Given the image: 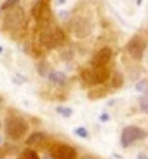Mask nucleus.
Instances as JSON below:
<instances>
[{
  "instance_id": "nucleus-1",
  "label": "nucleus",
  "mask_w": 148,
  "mask_h": 159,
  "mask_svg": "<svg viewBox=\"0 0 148 159\" xmlns=\"http://www.w3.org/2000/svg\"><path fill=\"white\" fill-rule=\"evenodd\" d=\"M28 131V122L21 117H9L7 121H5V133L12 138V140H19V138H23L26 135Z\"/></svg>"
},
{
  "instance_id": "nucleus-2",
  "label": "nucleus",
  "mask_w": 148,
  "mask_h": 159,
  "mask_svg": "<svg viewBox=\"0 0 148 159\" xmlns=\"http://www.w3.org/2000/svg\"><path fill=\"white\" fill-rule=\"evenodd\" d=\"M66 42V37L63 30L59 28H51V30H46V32H42L40 35V44L47 49H54V47H59Z\"/></svg>"
},
{
  "instance_id": "nucleus-3",
  "label": "nucleus",
  "mask_w": 148,
  "mask_h": 159,
  "mask_svg": "<svg viewBox=\"0 0 148 159\" xmlns=\"http://www.w3.org/2000/svg\"><path fill=\"white\" fill-rule=\"evenodd\" d=\"M145 136H146V131L145 129H141V128H138V126H127V128L122 129L120 143H122V147H131L134 142L143 140Z\"/></svg>"
},
{
  "instance_id": "nucleus-4",
  "label": "nucleus",
  "mask_w": 148,
  "mask_h": 159,
  "mask_svg": "<svg viewBox=\"0 0 148 159\" xmlns=\"http://www.w3.org/2000/svg\"><path fill=\"white\" fill-rule=\"evenodd\" d=\"M145 49H146V42H145V39L141 37V35H134V37L127 42V51H129V54L134 58V60H141V58H143Z\"/></svg>"
},
{
  "instance_id": "nucleus-5",
  "label": "nucleus",
  "mask_w": 148,
  "mask_h": 159,
  "mask_svg": "<svg viewBox=\"0 0 148 159\" xmlns=\"http://www.w3.org/2000/svg\"><path fill=\"white\" fill-rule=\"evenodd\" d=\"M52 159H77V150L66 143H58L51 149Z\"/></svg>"
},
{
  "instance_id": "nucleus-6",
  "label": "nucleus",
  "mask_w": 148,
  "mask_h": 159,
  "mask_svg": "<svg viewBox=\"0 0 148 159\" xmlns=\"http://www.w3.org/2000/svg\"><path fill=\"white\" fill-rule=\"evenodd\" d=\"M4 23L7 28H18V26H21V25L24 23V12L23 9H11L7 14H5V19Z\"/></svg>"
},
{
  "instance_id": "nucleus-7",
  "label": "nucleus",
  "mask_w": 148,
  "mask_h": 159,
  "mask_svg": "<svg viewBox=\"0 0 148 159\" xmlns=\"http://www.w3.org/2000/svg\"><path fill=\"white\" fill-rule=\"evenodd\" d=\"M32 14H33V18L38 19V21H42V19H49V16H51V9H49L47 0H38L37 4L33 5Z\"/></svg>"
},
{
  "instance_id": "nucleus-8",
  "label": "nucleus",
  "mask_w": 148,
  "mask_h": 159,
  "mask_svg": "<svg viewBox=\"0 0 148 159\" xmlns=\"http://www.w3.org/2000/svg\"><path fill=\"white\" fill-rule=\"evenodd\" d=\"M111 60V49L110 47H103L93 56V66H107Z\"/></svg>"
},
{
  "instance_id": "nucleus-9",
  "label": "nucleus",
  "mask_w": 148,
  "mask_h": 159,
  "mask_svg": "<svg viewBox=\"0 0 148 159\" xmlns=\"http://www.w3.org/2000/svg\"><path fill=\"white\" fill-rule=\"evenodd\" d=\"M80 77H82V80L85 82V84H89V86H98L96 75H94L93 66H84L82 70H80Z\"/></svg>"
},
{
  "instance_id": "nucleus-10",
  "label": "nucleus",
  "mask_w": 148,
  "mask_h": 159,
  "mask_svg": "<svg viewBox=\"0 0 148 159\" xmlns=\"http://www.w3.org/2000/svg\"><path fill=\"white\" fill-rule=\"evenodd\" d=\"M93 70H94V75H96L98 86L105 84V82L110 79V70H108L107 66H93Z\"/></svg>"
},
{
  "instance_id": "nucleus-11",
  "label": "nucleus",
  "mask_w": 148,
  "mask_h": 159,
  "mask_svg": "<svg viewBox=\"0 0 148 159\" xmlns=\"http://www.w3.org/2000/svg\"><path fill=\"white\" fill-rule=\"evenodd\" d=\"M49 80H51L54 86H65L66 75L63 74V72H51V74H49Z\"/></svg>"
},
{
  "instance_id": "nucleus-12",
  "label": "nucleus",
  "mask_w": 148,
  "mask_h": 159,
  "mask_svg": "<svg viewBox=\"0 0 148 159\" xmlns=\"http://www.w3.org/2000/svg\"><path fill=\"white\" fill-rule=\"evenodd\" d=\"M108 94V89L105 88L103 84H99V86H96L94 89H91L89 91V98H93V100H96V98H105Z\"/></svg>"
},
{
  "instance_id": "nucleus-13",
  "label": "nucleus",
  "mask_w": 148,
  "mask_h": 159,
  "mask_svg": "<svg viewBox=\"0 0 148 159\" xmlns=\"http://www.w3.org/2000/svg\"><path fill=\"white\" fill-rule=\"evenodd\" d=\"M44 138H46V135H44V133H40V131H37V133H33V135H30V138L26 140L28 149H30V147H33V145L40 143V142L44 140Z\"/></svg>"
},
{
  "instance_id": "nucleus-14",
  "label": "nucleus",
  "mask_w": 148,
  "mask_h": 159,
  "mask_svg": "<svg viewBox=\"0 0 148 159\" xmlns=\"http://www.w3.org/2000/svg\"><path fill=\"white\" fill-rule=\"evenodd\" d=\"M111 79V82H110V86L113 89H119V88H122V84H124V77H122L119 72H113V75L110 77Z\"/></svg>"
},
{
  "instance_id": "nucleus-15",
  "label": "nucleus",
  "mask_w": 148,
  "mask_h": 159,
  "mask_svg": "<svg viewBox=\"0 0 148 159\" xmlns=\"http://www.w3.org/2000/svg\"><path fill=\"white\" fill-rule=\"evenodd\" d=\"M37 72H38L40 77H49V74H51V70H49V63H47V61H40Z\"/></svg>"
},
{
  "instance_id": "nucleus-16",
  "label": "nucleus",
  "mask_w": 148,
  "mask_h": 159,
  "mask_svg": "<svg viewBox=\"0 0 148 159\" xmlns=\"http://www.w3.org/2000/svg\"><path fill=\"white\" fill-rule=\"evenodd\" d=\"M18 4H19V0H5L4 4L0 5V11H2V12H7V11L14 9Z\"/></svg>"
},
{
  "instance_id": "nucleus-17",
  "label": "nucleus",
  "mask_w": 148,
  "mask_h": 159,
  "mask_svg": "<svg viewBox=\"0 0 148 159\" xmlns=\"http://www.w3.org/2000/svg\"><path fill=\"white\" fill-rule=\"evenodd\" d=\"M18 159H38V156H37V152H35V150H32V149H24Z\"/></svg>"
},
{
  "instance_id": "nucleus-18",
  "label": "nucleus",
  "mask_w": 148,
  "mask_h": 159,
  "mask_svg": "<svg viewBox=\"0 0 148 159\" xmlns=\"http://www.w3.org/2000/svg\"><path fill=\"white\" fill-rule=\"evenodd\" d=\"M136 91H139L141 94L148 93V80H145V79L138 80V82H136Z\"/></svg>"
},
{
  "instance_id": "nucleus-19",
  "label": "nucleus",
  "mask_w": 148,
  "mask_h": 159,
  "mask_svg": "<svg viewBox=\"0 0 148 159\" xmlns=\"http://www.w3.org/2000/svg\"><path fill=\"white\" fill-rule=\"evenodd\" d=\"M139 108H141L145 114H148V93L139 96Z\"/></svg>"
},
{
  "instance_id": "nucleus-20",
  "label": "nucleus",
  "mask_w": 148,
  "mask_h": 159,
  "mask_svg": "<svg viewBox=\"0 0 148 159\" xmlns=\"http://www.w3.org/2000/svg\"><path fill=\"white\" fill-rule=\"evenodd\" d=\"M56 112L59 114V116H63V117H72L73 116V110H72L70 107H58Z\"/></svg>"
},
{
  "instance_id": "nucleus-21",
  "label": "nucleus",
  "mask_w": 148,
  "mask_h": 159,
  "mask_svg": "<svg viewBox=\"0 0 148 159\" xmlns=\"http://www.w3.org/2000/svg\"><path fill=\"white\" fill-rule=\"evenodd\" d=\"M75 135L80 136V138H89V131L85 129V128H77V129H75Z\"/></svg>"
},
{
  "instance_id": "nucleus-22",
  "label": "nucleus",
  "mask_w": 148,
  "mask_h": 159,
  "mask_svg": "<svg viewBox=\"0 0 148 159\" xmlns=\"http://www.w3.org/2000/svg\"><path fill=\"white\" fill-rule=\"evenodd\" d=\"M12 80H14V84H23V82H24L26 79H24L23 75H14Z\"/></svg>"
},
{
  "instance_id": "nucleus-23",
  "label": "nucleus",
  "mask_w": 148,
  "mask_h": 159,
  "mask_svg": "<svg viewBox=\"0 0 148 159\" xmlns=\"http://www.w3.org/2000/svg\"><path fill=\"white\" fill-rule=\"evenodd\" d=\"M138 159H148V157H146V156H141V154H139V156H138Z\"/></svg>"
},
{
  "instance_id": "nucleus-24",
  "label": "nucleus",
  "mask_w": 148,
  "mask_h": 159,
  "mask_svg": "<svg viewBox=\"0 0 148 159\" xmlns=\"http://www.w3.org/2000/svg\"><path fill=\"white\" fill-rule=\"evenodd\" d=\"M136 4H138V5H141V4H143V0H136Z\"/></svg>"
},
{
  "instance_id": "nucleus-25",
  "label": "nucleus",
  "mask_w": 148,
  "mask_h": 159,
  "mask_svg": "<svg viewBox=\"0 0 148 159\" xmlns=\"http://www.w3.org/2000/svg\"><path fill=\"white\" fill-rule=\"evenodd\" d=\"M44 159H52V157H49V156H46V157H44Z\"/></svg>"
},
{
  "instance_id": "nucleus-26",
  "label": "nucleus",
  "mask_w": 148,
  "mask_h": 159,
  "mask_svg": "<svg viewBox=\"0 0 148 159\" xmlns=\"http://www.w3.org/2000/svg\"><path fill=\"white\" fill-rule=\"evenodd\" d=\"M0 52H2V47H0Z\"/></svg>"
}]
</instances>
